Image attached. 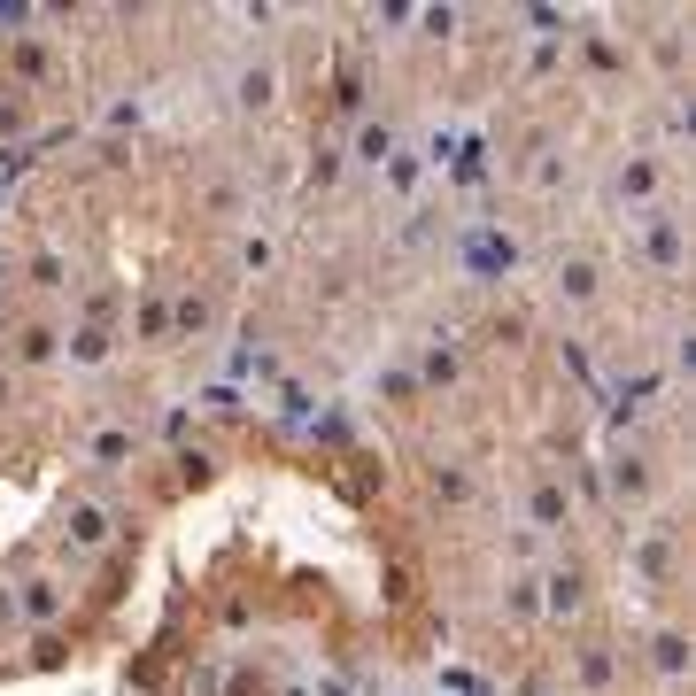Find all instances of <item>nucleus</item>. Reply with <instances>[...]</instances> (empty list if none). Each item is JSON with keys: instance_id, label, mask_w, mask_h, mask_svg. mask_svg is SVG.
I'll use <instances>...</instances> for the list:
<instances>
[{"instance_id": "4", "label": "nucleus", "mask_w": 696, "mask_h": 696, "mask_svg": "<svg viewBox=\"0 0 696 696\" xmlns=\"http://www.w3.org/2000/svg\"><path fill=\"white\" fill-rule=\"evenodd\" d=\"M240 101H248V109H271V70H240Z\"/></svg>"}, {"instance_id": "2", "label": "nucleus", "mask_w": 696, "mask_h": 696, "mask_svg": "<svg viewBox=\"0 0 696 696\" xmlns=\"http://www.w3.org/2000/svg\"><path fill=\"white\" fill-rule=\"evenodd\" d=\"M534 526H573V495H565V480H542V488H534Z\"/></svg>"}, {"instance_id": "5", "label": "nucleus", "mask_w": 696, "mask_h": 696, "mask_svg": "<svg viewBox=\"0 0 696 696\" xmlns=\"http://www.w3.org/2000/svg\"><path fill=\"white\" fill-rule=\"evenodd\" d=\"M62 271H70V263H62L55 248H39V256H31V287H62Z\"/></svg>"}, {"instance_id": "9", "label": "nucleus", "mask_w": 696, "mask_h": 696, "mask_svg": "<svg viewBox=\"0 0 696 696\" xmlns=\"http://www.w3.org/2000/svg\"><path fill=\"white\" fill-rule=\"evenodd\" d=\"M356 147H364V163H387V147H395V140H387V132H379V124H372V132H364V140H356Z\"/></svg>"}, {"instance_id": "8", "label": "nucleus", "mask_w": 696, "mask_h": 696, "mask_svg": "<svg viewBox=\"0 0 696 696\" xmlns=\"http://www.w3.org/2000/svg\"><path fill=\"white\" fill-rule=\"evenodd\" d=\"M70 356H78V364H101V356H109V333H78V348H70Z\"/></svg>"}, {"instance_id": "3", "label": "nucleus", "mask_w": 696, "mask_h": 696, "mask_svg": "<svg viewBox=\"0 0 696 696\" xmlns=\"http://www.w3.org/2000/svg\"><path fill=\"white\" fill-rule=\"evenodd\" d=\"M70 534H78V550H101V542H109V511H78Z\"/></svg>"}, {"instance_id": "1", "label": "nucleus", "mask_w": 696, "mask_h": 696, "mask_svg": "<svg viewBox=\"0 0 696 696\" xmlns=\"http://www.w3.org/2000/svg\"><path fill=\"white\" fill-rule=\"evenodd\" d=\"M650 186H658V163H650V155H635V163H619V171H611V194H619V202H642Z\"/></svg>"}, {"instance_id": "7", "label": "nucleus", "mask_w": 696, "mask_h": 696, "mask_svg": "<svg viewBox=\"0 0 696 696\" xmlns=\"http://www.w3.org/2000/svg\"><path fill=\"white\" fill-rule=\"evenodd\" d=\"M55 325H24V364H39V356H55Z\"/></svg>"}, {"instance_id": "6", "label": "nucleus", "mask_w": 696, "mask_h": 696, "mask_svg": "<svg viewBox=\"0 0 696 696\" xmlns=\"http://www.w3.org/2000/svg\"><path fill=\"white\" fill-rule=\"evenodd\" d=\"M55 604H62V588H55V580H31V588H24V611H31V619H47Z\"/></svg>"}]
</instances>
